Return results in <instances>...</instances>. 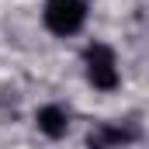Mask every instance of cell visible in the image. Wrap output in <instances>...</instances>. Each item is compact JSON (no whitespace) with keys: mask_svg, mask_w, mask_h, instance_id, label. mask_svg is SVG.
Masks as SVG:
<instances>
[{"mask_svg":"<svg viewBox=\"0 0 149 149\" xmlns=\"http://www.w3.org/2000/svg\"><path fill=\"white\" fill-rule=\"evenodd\" d=\"M42 17H45V28L52 31V35H76L80 28H83V21H87V3L83 0H45V10H42Z\"/></svg>","mask_w":149,"mask_h":149,"instance_id":"7a4b0ae2","label":"cell"},{"mask_svg":"<svg viewBox=\"0 0 149 149\" xmlns=\"http://www.w3.org/2000/svg\"><path fill=\"white\" fill-rule=\"evenodd\" d=\"M83 63H87V80H90L97 90H114V87L121 83V73H118V56H114L111 45H104V42L87 45Z\"/></svg>","mask_w":149,"mask_h":149,"instance_id":"6da1fadb","label":"cell"},{"mask_svg":"<svg viewBox=\"0 0 149 149\" xmlns=\"http://www.w3.org/2000/svg\"><path fill=\"white\" fill-rule=\"evenodd\" d=\"M35 125H38L42 135H49V139H63V135L70 132V114L63 111L59 104H45V108H38Z\"/></svg>","mask_w":149,"mask_h":149,"instance_id":"3957f363","label":"cell"}]
</instances>
